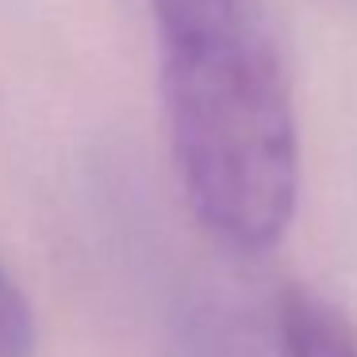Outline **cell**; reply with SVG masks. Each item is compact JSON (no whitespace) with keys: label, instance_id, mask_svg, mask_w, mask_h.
I'll list each match as a JSON object with an SVG mask.
<instances>
[{"label":"cell","instance_id":"obj_1","mask_svg":"<svg viewBox=\"0 0 357 357\" xmlns=\"http://www.w3.org/2000/svg\"><path fill=\"white\" fill-rule=\"evenodd\" d=\"M169 154L192 215L238 254L280 242L300 196L292 89L257 8L158 31Z\"/></svg>","mask_w":357,"mask_h":357},{"label":"cell","instance_id":"obj_2","mask_svg":"<svg viewBox=\"0 0 357 357\" xmlns=\"http://www.w3.org/2000/svg\"><path fill=\"white\" fill-rule=\"evenodd\" d=\"M277 326L284 357H357V326L300 284L280 292Z\"/></svg>","mask_w":357,"mask_h":357},{"label":"cell","instance_id":"obj_3","mask_svg":"<svg viewBox=\"0 0 357 357\" xmlns=\"http://www.w3.org/2000/svg\"><path fill=\"white\" fill-rule=\"evenodd\" d=\"M39 349V323L24 288L0 265V357H35Z\"/></svg>","mask_w":357,"mask_h":357}]
</instances>
